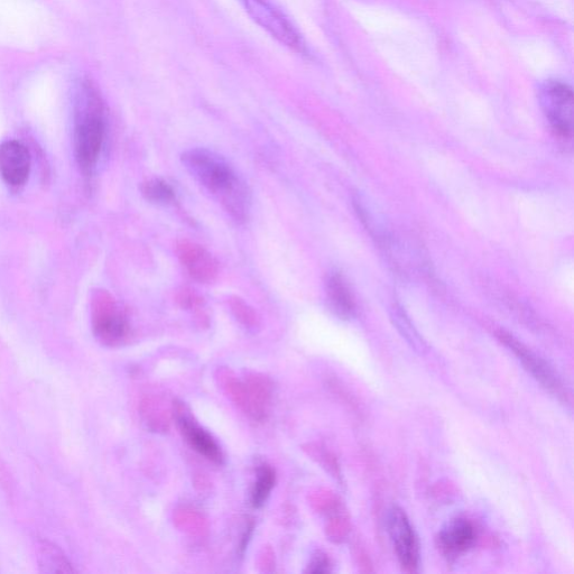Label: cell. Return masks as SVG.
<instances>
[{
    "mask_svg": "<svg viewBox=\"0 0 574 574\" xmlns=\"http://www.w3.org/2000/svg\"><path fill=\"white\" fill-rule=\"evenodd\" d=\"M185 168L210 191L237 222H245L251 211V193L246 183L219 154L192 148L182 154Z\"/></svg>",
    "mask_w": 574,
    "mask_h": 574,
    "instance_id": "6da1fadb",
    "label": "cell"
},
{
    "mask_svg": "<svg viewBox=\"0 0 574 574\" xmlns=\"http://www.w3.org/2000/svg\"><path fill=\"white\" fill-rule=\"evenodd\" d=\"M106 134L104 106L97 92L91 87L82 90L74 127V153L80 168L94 170Z\"/></svg>",
    "mask_w": 574,
    "mask_h": 574,
    "instance_id": "7a4b0ae2",
    "label": "cell"
},
{
    "mask_svg": "<svg viewBox=\"0 0 574 574\" xmlns=\"http://www.w3.org/2000/svg\"><path fill=\"white\" fill-rule=\"evenodd\" d=\"M246 13L273 39L294 52L307 51L303 36L277 0H242Z\"/></svg>",
    "mask_w": 574,
    "mask_h": 574,
    "instance_id": "3957f363",
    "label": "cell"
},
{
    "mask_svg": "<svg viewBox=\"0 0 574 574\" xmlns=\"http://www.w3.org/2000/svg\"><path fill=\"white\" fill-rule=\"evenodd\" d=\"M92 328L100 342L119 347L131 338V324L125 311L107 291H98L92 300Z\"/></svg>",
    "mask_w": 574,
    "mask_h": 574,
    "instance_id": "277c9868",
    "label": "cell"
},
{
    "mask_svg": "<svg viewBox=\"0 0 574 574\" xmlns=\"http://www.w3.org/2000/svg\"><path fill=\"white\" fill-rule=\"evenodd\" d=\"M497 337L521 361L527 372L538 381L546 391L563 403H569V393L561 378L544 359L517 340L511 333L498 331Z\"/></svg>",
    "mask_w": 574,
    "mask_h": 574,
    "instance_id": "5b68a950",
    "label": "cell"
},
{
    "mask_svg": "<svg viewBox=\"0 0 574 574\" xmlns=\"http://www.w3.org/2000/svg\"><path fill=\"white\" fill-rule=\"evenodd\" d=\"M541 105L552 131L561 140L568 141L573 131V94L566 83L549 81L541 89Z\"/></svg>",
    "mask_w": 574,
    "mask_h": 574,
    "instance_id": "8992f818",
    "label": "cell"
},
{
    "mask_svg": "<svg viewBox=\"0 0 574 574\" xmlns=\"http://www.w3.org/2000/svg\"><path fill=\"white\" fill-rule=\"evenodd\" d=\"M387 526L402 569L409 573L418 571L420 557L418 538L402 508L394 506L391 509Z\"/></svg>",
    "mask_w": 574,
    "mask_h": 574,
    "instance_id": "52a82bcc",
    "label": "cell"
},
{
    "mask_svg": "<svg viewBox=\"0 0 574 574\" xmlns=\"http://www.w3.org/2000/svg\"><path fill=\"white\" fill-rule=\"evenodd\" d=\"M172 412L173 418L177 421L183 438L189 443V446L203 458L214 462L215 465L224 464V452H222L218 442L192 418L188 406L180 401H174Z\"/></svg>",
    "mask_w": 574,
    "mask_h": 574,
    "instance_id": "ba28073f",
    "label": "cell"
},
{
    "mask_svg": "<svg viewBox=\"0 0 574 574\" xmlns=\"http://www.w3.org/2000/svg\"><path fill=\"white\" fill-rule=\"evenodd\" d=\"M217 379L222 390L229 397L240 411H242L248 419L254 422L262 423L266 421L270 409L259 403L249 388L247 387L244 379H239L234 372L228 368H220L218 370Z\"/></svg>",
    "mask_w": 574,
    "mask_h": 574,
    "instance_id": "9c48e42d",
    "label": "cell"
},
{
    "mask_svg": "<svg viewBox=\"0 0 574 574\" xmlns=\"http://www.w3.org/2000/svg\"><path fill=\"white\" fill-rule=\"evenodd\" d=\"M177 255L194 281L208 284L217 279L218 263L201 245L189 239H181L177 244Z\"/></svg>",
    "mask_w": 574,
    "mask_h": 574,
    "instance_id": "30bf717a",
    "label": "cell"
},
{
    "mask_svg": "<svg viewBox=\"0 0 574 574\" xmlns=\"http://www.w3.org/2000/svg\"><path fill=\"white\" fill-rule=\"evenodd\" d=\"M31 154L20 142L0 144V175L11 187H22L31 173Z\"/></svg>",
    "mask_w": 574,
    "mask_h": 574,
    "instance_id": "8fae6325",
    "label": "cell"
},
{
    "mask_svg": "<svg viewBox=\"0 0 574 574\" xmlns=\"http://www.w3.org/2000/svg\"><path fill=\"white\" fill-rule=\"evenodd\" d=\"M477 540L474 524L467 518H457L444 527L438 536V546L444 557L457 558L467 552Z\"/></svg>",
    "mask_w": 574,
    "mask_h": 574,
    "instance_id": "7c38bea8",
    "label": "cell"
},
{
    "mask_svg": "<svg viewBox=\"0 0 574 574\" xmlns=\"http://www.w3.org/2000/svg\"><path fill=\"white\" fill-rule=\"evenodd\" d=\"M326 290L330 308L339 318L348 320L355 316L356 300L341 273L335 271L328 275Z\"/></svg>",
    "mask_w": 574,
    "mask_h": 574,
    "instance_id": "4fadbf2b",
    "label": "cell"
},
{
    "mask_svg": "<svg viewBox=\"0 0 574 574\" xmlns=\"http://www.w3.org/2000/svg\"><path fill=\"white\" fill-rule=\"evenodd\" d=\"M173 523L179 531L189 535L192 539L203 540L209 535L208 518L196 506L184 504L175 508Z\"/></svg>",
    "mask_w": 574,
    "mask_h": 574,
    "instance_id": "5bb4252c",
    "label": "cell"
},
{
    "mask_svg": "<svg viewBox=\"0 0 574 574\" xmlns=\"http://www.w3.org/2000/svg\"><path fill=\"white\" fill-rule=\"evenodd\" d=\"M138 410L145 427L151 432L163 434L170 431L173 412L166 409L161 398L154 395L144 396Z\"/></svg>",
    "mask_w": 574,
    "mask_h": 574,
    "instance_id": "9a60e30c",
    "label": "cell"
},
{
    "mask_svg": "<svg viewBox=\"0 0 574 574\" xmlns=\"http://www.w3.org/2000/svg\"><path fill=\"white\" fill-rule=\"evenodd\" d=\"M276 485V471L267 464H263L257 469V477L252 489L251 502L254 508H261L271 496Z\"/></svg>",
    "mask_w": 574,
    "mask_h": 574,
    "instance_id": "2e32d148",
    "label": "cell"
},
{
    "mask_svg": "<svg viewBox=\"0 0 574 574\" xmlns=\"http://www.w3.org/2000/svg\"><path fill=\"white\" fill-rule=\"evenodd\" d=\"M244 382L256 400L270 409L275 390L272 379L261 373H248Z\"/></svg>",
    "mask_w": 574,
    "mask_h": 574,
    "instance_id": "e0dca14e",
    "label": "cell"
},
{
    "mask_svg": "<svg viewBox=\"0 0 574 574\" xmlns=\"http://www.w3.org/2000/svg\"><path fill=\"white\" fill-rule=\"evenodd\" d=\"M142 194L147 201L157 205H169L175 200V191L162 179H152L142 184Z\"/></svg>",
    "mask_w": 574,
    "mask_h": 574,
    "instance_id": "ac0fdd59",
    "label": "cell"
},
{
    "mask_svg": "<svg viewBox=\"0 0 574 574\" xmlns=\"http://www.w3.org/2000/svg\"><path fill=\"white\" fill-rule=\"evenodd\" d=\"M229 307L235 319L247 329H256L261 324L257 312L242 298L231 296Z\"/></svg>",
    "mask_w": 574,
    "mask_h": 574,
    "instance_id": "d6986e66",
    "label": "cell"
},
{
    "mask_svg": "<svg viewBox=\"0 0 574 574\" xmlns=\"http://www.w3.org/2000/svg\"><path fill=\"white\" fill-rule=\"evenodd\" d=\"M311 505L317 512L322 514L337 513L340 508L339 499L328 490H319L310 497Z\"/></svg>",
    "mask_w": 574,
    "mask_h": 574,
    "instance_id": "ffe728a7",
    "label": "cell"
},
{
    "mask_svg": "<svg viewBox=\"0 0 574 574\" xmlns=\"http://www.w3.org/2000/svg\"><path fill=\"white\" fill-rule=\"evenodd\" d=\"M350 527L346 517L336 515L331 518L326 527V533L330 541L340 543L347 538Z\"/></svg>",
    "mask_w": 574,
    "mask_h": 574,
    "instance_id": "44dd1931",
    "label": "cell"
},
{
    "mask_svg": "<svg viewBox=\"0 0 574 574\" xmlns=\"http://www.w3.org/2000/svg\"><path fill=\"white\" fill-rule=\"evenodd\" d=\"M305 451L309 452L311 457L314 459H318L321 462V465L329 470L330 474L335 477H340V470L337 458L332 455L331 452L323 450L318 446H313L310 444L307 448L304 449Z\"/></svg>",
    "mask_w": 574,
    "mask_h": 574,
    "instance_id": "7402d4cb",
    "label": "cell"
},
{
    "mask_svg": "<svg viewBox=\"0 0 574 574\" xmlns=\"http://www.w3.org/2000/svg\"><path fill=\"white\" fill-rule=\"evenodd\" d=\"M175 301L185 310L199 309L203 303L201 296L189 287H182L175 295Z\"/></svg>",
    "mask_w": 574,
    "mask_h": 574,
    "instance_id": "603a6c76",
    "label": "cell"
},
{
    "mask_svg": "<svg viewBox=\"0 0 574 574\" xmlns=\"http://www.w3.org/2000/svg\"><path fill=\"white\" fill-rule=\"evenodd\" d=\"M332 570L331 560L327 554L319 553L309 564L307 572L310 573H329Z\"/></svg>",
    "mask_w": 574,
    "mask_h": 574,
    "instance_id": "cb8c5ba5",
    "label": "cell"
},
{
    "mask_svg": "<svg viewBox=\"0 0 574 574\" xmlns=\"http://www.w3.org/2000/svg\"><path fill=\"white\" fill-rule=\"evenodd\" d=\"M275 564V553L270 546H266L261 553V557H259V568L263 572L271 573L275 570Z\"/></svg>",
    "mask_w": 574,
    "mask_h": 574,
    "instance_id": "d4e9b609",
    "label": "cell"
},
{
    "mask_svg": "<svg viewBox=\"0 0 574 574\" xmlns=\"http://www.w3.org/2000/svg\"><path fill=\"white\" fill-rule=\"evenodd\" d=\"M254 529H255L254 522L253 521L249 522L247 524V527H246L245 532L243 534V538H242V540H240V544H239L240 554L243 555L245 553L246 548L248 546V543H249V541H251Z\"/></svg>",
    "mask_w": 574,
    "mask_h": 574,
    "instance_id": "484cf974",
    "label": "cell"
}]
</instances>
